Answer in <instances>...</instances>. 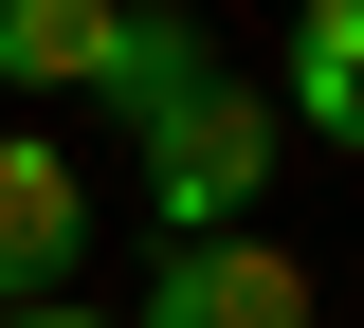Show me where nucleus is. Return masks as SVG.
Returning <instances> with one entry per match:
<instances>
[{
  "label": "nucleus",
  "mask_w": 364,
  "mask_h": 328,
  "mask_svg": "<svg viewBox=\"0 0 364 328\" xmlns=\"http://www.w3.org/2000/svg\"><path fill=\"white\" fill-rule=\"evenodd\" d=\"M128 164H146V219H164V255H182V237H255V201H273V164H291V128H273L255 73H200L164 128H128Z\"/></svg>",
  "instance_id": "nucleus-1"
},
{
  "label": "nucleus",
  "mask_w": 364,
  "mask_h": 328,
  "mask_svg": "<svg viewBox=\"0 0 364 328\" xmlns=\"http://www.w3.org/2000/svg\"><path fill=\"white\" fill-rule=\"evenodd\" d=\"M0 328H109V310H73V292H55V310H0Z\"/></svg>",
  "instance_id": "nucleus-7"
},
{
  "label": "nucleus",
  "mask_w": 364,
  "mask_h": 328,
  "mask_svg": "<svg viewBox=\"0 0 364 328\" xmlns=\"http://www.w3.org/2000/svg\"><path fill=\"white\" fill-rule=\"evenodd\" d=\"M128 328H310V255L291 237H182Z\"/></svg>",
  "instance_id": "nucleus-3"
},
{
  "label": "nucleus",
  "mask_w": 364,
  "mask_h": 328,
  "mask_svg": "<svg viewBox=\"0 0 364 328\" xmlns=\"http://www.w3.org/2000/svg\"><path fill=\"white\" fill-rule=\"evenodd\" d=\"M128 0H0V92H91Z\"/></svg>",
  "instance_id": "nucleus-5"
},
{
  "label": "nucleus",
  "mask_w": 364,
  "mask_h": 328,
  "mask_svg": "<svg viewBox=\"0 0 364 328\" xmlns=\"http://www.w3.org/2000/svg\"><path fill=\"white\" fill-rule=\"evenodd\" d=\"M273 128H291V146H346V164H364V0H291Z\"/></svg>",
  "instance_id": "nucleus-4"
},
{
  "label": "nucleus",
  "mask_w": 364,
  "mask_h": 328,
  "mask_svg": "<svg viewBox=\"0 0 364 328\" xmlns=\"http://www.w3.org/2000/svg\"><path fill=\"white\" fill-rule=\"evenodd\" d=\"M91 255V164L55 128H0V310H55Z\"/></svg>",
  "instance_id": "nucleus-2"
},
{
  "label": "nucleus",
  "mask_w": 364,
  "mask_h": 328,
  "mask_svg": "<svg viewBox=\"0 0 364 328\" xmlns=\"http://www.w3.org/2000/svg\"><path fill=\"white\" fill-rule=\"evenodd\" d=\"M200 73H219V37H200V18H146V0H128V37H109V73H91V92H109V128H164Z\"/></svg>",
  "instance_id": "nucleus-6"
}]
</instances>
